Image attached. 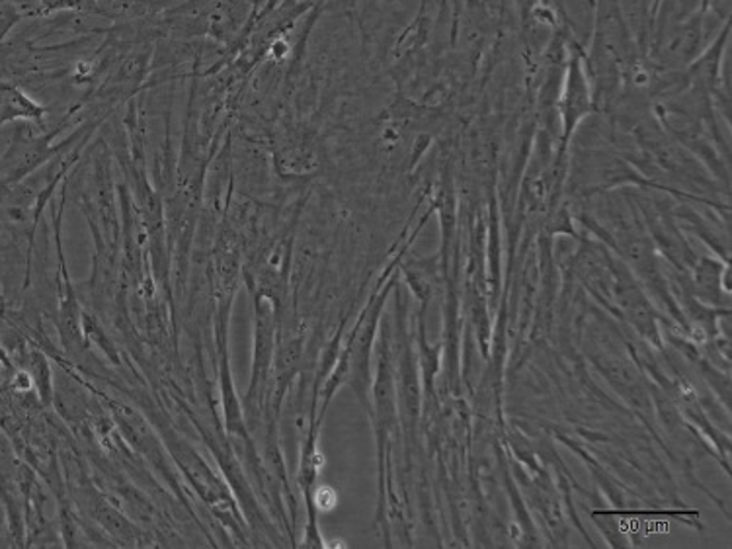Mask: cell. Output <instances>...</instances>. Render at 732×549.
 Returning <instances> with one entry per match:
<instances>
[{"mask_svg":"<svg viewBox=\"0 0 732 549\" xmlns=\"http://www.w3.org/2000/svg\"><path fill=\"white\" fill-rule=\"evenodd\" d=\"M44 114L46 108L34 102L26 93L20 90L19 86L0 83V125L16 120L39 122Z\"/></svg>","mask_w":732,"mask_h":549,"instance_id":"obj_1","label":"cell"},{"mask_svg":"<svg viewBox=\"0 0 732 549\" xmlns=\"http://www.w3.org/2000/svg\"><path fill=\"white\" fill-rule=\"evenodd\" d=\"M29 366H32V379L36 381L41 398L44 401H51V376H49L48 362L39 352H32Z\"/></svg>","mask_w":732,"mask_h":549,"instance_id":"obj_2","label":"cell"}]
</instances>
